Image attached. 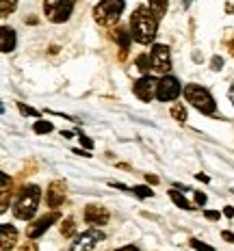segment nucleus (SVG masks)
<instances>
[{
  "mask_svg": "<svg viewBox=\"0 0 234 251\" xmlns=\"http://www.w3.org/2000/svg\"><path fill=\"white\" fill-rule=\"evenodd\" d=\"M184 98L189 104H193L200 113L204 115H215V98L210 96V91H208L206 87H200V85H186L184 87Z\"/></svg>",
  "mask_w": 234,
  "mask_h": 251,
  "instance_id": "7ed1b4c3",
  "label": "nucleus"
},
{
  "mask_svg": "<svg viewBox=\"0 0 234 251\" xmlns=\"http://www.w3.org/2000/svg\"><path fill=\"white\" fill-rule=\"evenodd\" d=\"M85 221L89 223L91 227L106 226V223H108V210H106V208H102V206L91 203V206L85 208Z\"/></svg>",
  "mask_w": 234,
  "mask_h": 251,
  "instance_id": "9d476101",
  "label": "nucleus"
},
{
  "mask_svg": "<svg viewBox=\"0 0 234 251\" xmlns=\"http://www.w3.org/2000/svg\"><path fill=\"white\" fill-rule=\"evenodd\" d=\"M15 9H18V0H2V9H0V13H2V18H7V15L13 13Z\"/></svg>",
  "mask_w": 234,
  "mask_h": 251,
  "instance_id": "aec40b11",
  "label": "nucleus"
},
{
  "mask_svg": "<svg viewBox=\"0 0 234 251\" xmlns=\"http://www.w3.org/2000/svg\"><path fill=\"white\" fill-rule=\"evenodd\" d=\"M132 91H134V96H137L141 102H150V100H154V98H156V91H158V80L152 78L150 74L141 76L137 82H134Z\"/></svg>",
  "mask_w": 234,
  "mask_h": 251,
  "instance_id": "1a4fd4ad",
  "label": "nucleus"
},
{
  "mask_svg": "<svg viewBox=\"0 0 234 251\" xmlns=\"http://www.w3.org/2000/svg\"><path fill=\"white\" fill-rule=\"evenodd\" d=\"M33 130L37 134H48V132H52V124L50 122H35Z\"/></svg>",
  "mask_w": 234,
  "mask_h": 251,
  "instance_id": "412c9836",
  "label": "nucleus"
},
{
  "mask_svg": "<svg viewBox=\"0 0 234 251\" xmlns=\"http://www.w3.org/2000/svg\"><path fill=\"white\" fill-rule=\"evenodd\" d=\"M124 0H102V2L96 4V9H93V18H96V22L100 26H113L119 22V18H122L124 13Z\"/></svg>",
  "mask_w": 234,
  "mask_h": 251,
  "instance_id": "20e7f679",
  "label": "nucleus"
},
{
  "mask_svg": "<svg viewBox=\"0 0 234 251\" xmlns=\"http://www.w3.org/2000/svg\"><path fill=\"white\" fill-rule=\"evenodd\" d=\"M228 96H230V100H232V104H234V85L230 87V91H228Z\"/></svg>",
  "mask_w": 234,
  "mask_h": 251,
  "instance_id": "c9c22d12",
  "label": "nucleus"
},
{
  "mask_svg": "<svg viewBox=\"0 0 234 251\" xmlns=\"http://www.w3.org/2000/svg\"><path fill=\"white\" fill-rule=\"evenodd\" d=\"M100 240H104V232H100L98 227H91V229H87V232H82L80 236L72 243L70 251H93Z\"/></svg>",
  "mask_w": 234,
  "mask_h": 251,
  "instance_id": "6e6552de",
  "label": "nucleus"
},
{
  "mask_svg": "<svg viewBox=\"0 0 234 251\" xmlns=\"http://www.w3.org/2000/svg\"><path fill=\"white\" fill-rule=\"evenodd\" d=\"M150 59H152V70L158 76H167L171 70V54L169 48L163 44H154L152 52H150Z\"/></svg>",
  "mask_w": 234,
  "mask_h": 251,
  "instance_id": "423d86ee",
  "label": "nucleus"
},
{
  "mask_svg": "<svg viewBox=\"0 0 234 251\" xmlns=\"http://www.w3.org/2000/svg\"><path fill=\"white\" fill-rule=\"evenodd\" d=\"M20 251H37V247H35V243H24Z\"/></svg>",
  "mask_w": 234,
  "mask_h": 251,
  "instance_id": "cd10ccee",
  "label": "nucleus"
},
{
  "mask_svg": "<svg viewBox=\"0 0 234 251\" xmlns=\"http://www.w3.org/2000/svg\"><path fill=\"white\" fill-rule=\"evenodd\" d=\"M223 214H226L228 219H232V217H234V208H230V206H228L226 210H223Z\"/></svg>",
  "mask_w": 234,
  "mask_h": 251,
  "instance_id": "2f4dec72",
  "label": "nucleus"
},
{
  "mask_svg": "<svg viewBox=\"0 0 234 251\" xmlns=\"http://www.w3.org/2000/svg\"><path fill=\"white\" fill-rule=\"evenodd\" d=\"M61 234H63V236H72V234H74V221H72V219H67L63 226H61Z\"/></svg>",
  "mask_w": 234,
  "mask_h": 251,
  "instance_id": "5701e85b",
  "label": "nucleus"
},
{
  "mask_svg": "<svg viewBox=\"0 0 234 251\" xmlns=\"http://www.w3.org/2000/svg\"><path fill=\"white\" fill-rule=\"evenodd\" d=\"M169 197H171V201H174L176 206L182 208V210H193V206H191V203L184 200V195H182V193H178V191H169Z\"/></svg>",
  "mask_w": 234,
  "mask_h": 251,
  "instance_id": "2eb2a0df",
  "label": "nucleus"
},
{
  "mask_svg": "<svg viewBox=\"0 0 234 251\" xmlns=\"http://www.w3.org/2000/svg\"><path fill=\"white\" fill-rule=\"evenodd\" d=\"M182 4H184V9H186V7L191 4V0H182Z\"/></svg>",
  "mask_w": 234,
  "mask_h": 251,
  "instance_id": "4c0bfd02",
  "label": "nucleus"
},
{
  "mask_svg": "<svg viewBox=\"0 0 234 251\" xmlns=\"http://www.w3.org/2000/svg\"><path fill=\"white\" fill-rule=\"evenodd\" d=\"M117 41H119V46H122V54H126V50H128V41H130V37L132 35H128L126 30H117Z\"/></svg>",
  "mask_w": 234,
  "mask_h": 251,
  "instance_id": "6ab92c4d",
  "label": "nucleus"
},
{
  "mask_svg": "<svg viewBox=\"0 0 234 251\" xmlns=\"http://www.w3.org/2000/svg\"><path fill=\"white\" fill-rule=\"evenodd\" d=\"M204 214H206V219H210V221H217V219H219V212H212V210H206Z\"/></svg>",
  "mask_w": 234,
  "mask_h": 251,
  "instance_id": "c85d7f7f",
  "label": "nucleus"
},
{
  "mask_svg": "<svg viewBox=\"0 0 234 251\" xmlns=\"http://www.w3.org/2000/svg\"><path fill=\"white\" fill-rule=\"evenodd\" d=\"M195 177H197V180H200V182H208V176H202V174H197Z\"/></svg>",
  "mask_w": 234,
  "mask_h": 251,
  "instance_id": "f704fd0d",
  "label": "nucleus"
},
{
  "mask_svg": "<svg viewBox=\"0 0 234 251\" xmlns=\"http://www.w3.org/2000/svg\"><path fill=\"white\" fill-rule=\"evenodd\" d=\"M182 93V85L178 78L174 76H160L158 80V91H156V98H158L160 102H174L176 98H178Z\"/></svg>",
  "mask_w": 234,
  "mask_h": 251,
  "instance_id": "0eeeda50",
  "label": "nucleus"
},
{
  "mask_svg": "<svg viewBox=\"0 0 234 251\" xmlns=\"http://www.w3.org/2000/svg\"><path fill=\"white\" fill-rule=\"evenodd\" d=\"M56 221H59V214H56V212L46 214V217H41L37 223H33V226L26 227V236H28V238H39L41 234H44L46 229H48L52 223H56Z\"/></svg>",
  "mask_w": 234,
  "mask_h": 251,
  "instance_id": "9b49d317",
  "label": "nucleus"
},
{
  "mask_svg": "<svg viewBox=\"0 0 234 251\" xmlns=\"http://www.w3.org/2000/svg\"><path fill=\"white\" fill-rule=\"evenodd\" d=\"M223 65V59H221V56H215V59H212V70H215V72H219V67Z\"/></svg>",
  "mask_w": 234,
  "mask_h": 251,
  "instance_id": "bb28decb",
  "label": "nucleus"
},
{
  "mask_svg": "<svg viewBox=\"0 0 234 251\" xmlns=\"http://www.w3.org/2000/svg\"><path fill=\"white\" fill-rule=\"evenodd\" d=\"M76 0H44V13L52 24H63L70 20Z\"/></svg>",
  "mask_w": 234,
  "mask_h": 251,
  "instance_id": "39448f33",
  "label": "nucleus"
},
{
  "mask_svg": "<svg viewBox=\"0 0 234 251\" xmlns=\"http://www.w3.org/2000/svg\"><path fill=\"white\" fill-rule=\"evenodd\" d=\"M137 67H139V72H141L143 76H148L150 67H152V59H150V54H139L137 56Z\"/></svg>",
  "mask_w": 234,
  "mask_h": 251,
  "instance_id": "dca6fc26",
  "label": "nucleus"
},
{
  "mask_svg": "<svg viewBox=\"0 0 234 251\" xmlns=\"http://www.w3.org/2000/svg\"><path fill=\"white\" fill-rule=\"evenodd\" d=\"M132 193H134L137 197H143V200H145V197H152V195H154V191H152L150 186H134Z\"/></svg>",
  "mask_w": 234,
  "mask_h": 251,
  "instance_id": "4be33fe9",
  "label": "nucleus"
},
{
  "mask_svg": "<svg viewBox=\"0 0 234 251\" xmlns=\"http://www.w3.org/2000/svg\"><path fill=\"white\" fill-rule=\"evenodd\" d=\"M0 243H2L0 245V251H11L15 247V243H18V229L4 223L0 227Z\"/></svg>",
  "mask_w": 234,
  "mask_h": 251,
  "instance_id": "ddd939ff",
  "label": "nucleus"
},
{
  "mask_svg": "<svg viewBox=\"0 0 234 251\" xmlns=\"http://www.w3.org/2000/svg\"><path fill=\"white\" fill-rule=\"evenodd\" d=\"M221 236H223V238H226V240H228V243H234V234H230V232H223V234H221Z\"/></svg>",
  "mask_w": 234,
  "mask_h": 251,
  "instance_id": "7c9ffc66",
  "label": "nucleus"
},
{
  "mask_svg": "<svg viewBox=\"0 0 234 251\" xmlns=\"http://www.w3.org/2000/svg\"><path fill=\"white\" fill-rule=\"evenodd\" d=\"M39 197H41V188L30 184V186H24V191L20 193L18 201L13 206V214L20 219V221H30L37 212V206H39Z\"/></svg>",
  "mask_w": 234,
  "mask_h": 251,
  "instance_id": "f03ea898",
  "label": "nucleus"
},
{
  "mask_svg": "<svg viewBox=\"0 0 234 251\" xmlns=\"http://www.w3.org/2000/svg\"><path fill=\"white\" fill-rule=\"evenodd\" d=\"M167 7H169V0H150V9H152L158 18H163Z\"/></svg>",
  "mask_w": 234,
  "mask_h": 251,
  "instance_id": "f3484780",
  "label": "nucleus"
},
{
  "mask_svg": "<svg viewBox=\"0 0 234 251\" xmlns=\"http://www.w3.org/2000/svg\"><path fill=\"white\" fill-rule=\"evenodd\" d=\"M18 106H20V111H22L24 115H33V117H37V111H35V108H28V106H24V104H18Z\"/></svg>",
  "mask_w": 234,
  "mask_h": 251,
  "instance_id": "393cba45",
  "label": "nucleus"
},
{
  "mask_svg": "<svg viewBox=\"0 0 234 251\" xmlns=\"http://www.w3.org/2000/svg\"><path fill=\"white\" fill-rule=\"evenodd\" d=\"M80 143H82V145H85V148H87V150H91V148H93V143H91V141H89V139H87V137H80Z\"/></svg>",
  "mask_w": 234,
  "mask_h": 251,
  "instance_id": "c756f323",
  "label": "nucleus"
},
{
  "mask_svg": "<svg viewBox=\"0 0 234 251\" xmlns=\"http://www.w3.org/2000/svg\"><path fill=\"white\" fill-rule=\"evenodd\" d=\"M158 30V15H156L150 7H137L130 18V33L132 39L141 46L152 44Z\"/></svg>",
  "mask_w": 234,
  "mask_h": 251,
  "instance_id": "f257e3e1",
  "label": "nucleus"
},
{
  "mask_svg": "<svg viewBox=\"0 0 234 251\" xmlns=\"http://www.w3.org/2000/svg\"><path fill=\"white\" fill-rule=\"evenodd\" d=\"M46 201H48L50 208H59L61 203L65 201V184L63 182H52L48 186V193H46Z\"/></svg>",
  "mask_w": 234,
  "mask_h": 251,
  "instance_id": "f8f14e48",
  "label": "nucleus"
},
{
  "mask_svg": "<svg viewBox=\"0 0 234 251\" xmlns=\"http://www.w3.org/2000/svg\"><path fill=\"white\" fill-rule=\"evenodd\" d=\"M193 195H195V203H197V206H204V203H206V195H204V193H193Z\"/></svg>",
  "mask_w": 234,
  "mask_h": 251,
  "instance_id": "a878e982",
  "label": "nucleus"
},
{
  "mask_svg": "<svg viewBox=\"0 0 234 251\" xmlns=\"http://www.w3.org/2000/svg\"><path fill=\"white\" fill-rule=\"evenodd\" d=\"M191 247H193L195 251H215V249L210 247V245H204V243H202V240H197V238L191 240Z\"/></svg>",
  "mask_w": 234,
  "mask_h": 251,
  "instance_id": "b1692460",
  "label": "nucleus"
},
{
  "mask_svg": "<svg viewBox=\"0 0 234 251\" xmlns=\"http://www.w3.org/2000/svg\"><path fill=\"white\" fill-rule=\"evenodd\" d=\"M74 154H80V156H85V158H89V151H80V150H74Z\"/></svg>",
  "mask_w": 234,
  "mask_h": 251,
  "instance_id": "72a5a7b5",
  "label": "nucleus"
},
{
  "mask_svg": "<svg viewBox=\"0 0 234 251\" xmlns=\"http://www.w3.org/2000/svg\"><path fill=\"white\" fill-rule=\"evenodd\" d=\"M169 113H171V117H174L176 122H180V124L186 119V108H184V104H171Z\"/></svg>",
  "mask_w": 234,
  "mask_h": 251,
  "instance_id": "a211bd4d",
  "label": "nucleus"
},
{
  "mask_svg": "<svg viewBox=\"0 0 234 251\" xmlns=\"http://www.w3.org/2000/svg\"><path fill=\"white\" fill-rule=\"evenodd\" d=\"M148 182H152V184H156V182H158V177H154V176H150V174H148Z\"/></svg>",
  "mask_w": 234,
  "mask_h": 251,
  "instance_id": "e433bc0d",
  "label": "nucleus"
},
{
  "mask_svg": "<svg viewBox=\"0 0 234 251\" xmlns=\"http://www.w3.org/2000/svg\"><path fill=\"white\" fill-rule=\"evenodd\" d=\"M117 251H139V249L132 247V245H128V247H122V249H117Z\"/></svg>",
  "mask_w": 234,
  "mask_h": 251,
  "instance_id": "473e14b6",
  "label": "nucleus"
},
{
  "mask_svg": "<svg viewBox=\"0 0 234 251\" xmlns=\"http://www.w3.org/2000/svg\"><path fill=\"white\" fill-rule=\"evenodd\" d=\"M2 52L4 54H9V52H13V48H15V30L13 28H9V26H2Z\"/></svg>",
  "mask_w": 234,
  "mask_h": 251,
  "instance_id": "4468645a",
  "label": "nucleus"
}]
</instances>
